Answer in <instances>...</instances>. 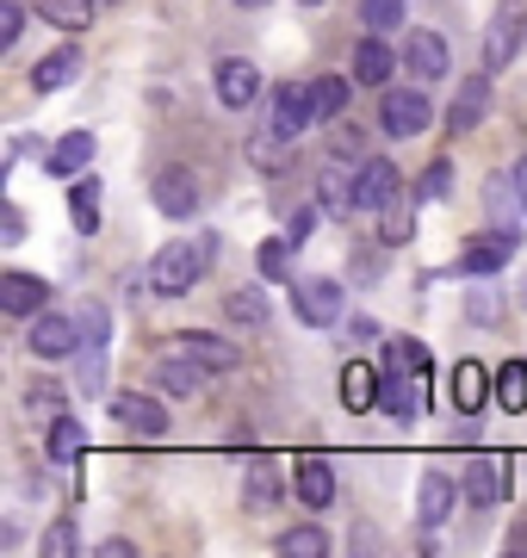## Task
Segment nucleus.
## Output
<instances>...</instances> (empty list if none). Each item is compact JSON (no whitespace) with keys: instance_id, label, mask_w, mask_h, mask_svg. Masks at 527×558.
I'll list each match as a JSON object with an SVG mask.
<instances>
[{"instance_id":"1","label":"nucleus","mask_w":527,"mask_h":558,"mask_svg":"<svg viewBox=\"0 0 527 558\" xmlns=\"http://www.w3.org/2000/svg\"><path fill=\"white\" fill-rule=\"evenodd\" d=\"M211 255H218L211 236H181V242H168V248H156V255H149V292L186 299V292L199 286V274L211 267Z\"/></svg>"},{"instance_id":"2","label":"nucleus","mask_w":527,"mask_h":558,"mask_svg":"<svg viewBox=\"0 0 527 558\" xmlns=\"http://www.w3.org/2000/svg\"><path fill=\"white\" fill-rule=\"evenodd\" d=\"M292 311H298V323H305V329H335V323H342V311H347L342 279H323V274L292 279Z\"/></svg>"},{"instance_id":"3","label":"nucleus","mask_w":527,"mask_h":558,"mask_svg":"<svg viewBox=\"0 0 527 558\" xmlns=\"http://www.w3.org/2000/svg\"><path fill=\"white\" fill-rule=\"evenodd\" d=\"M317 124V100H310V81H285L273 94V119H267V137L273 143H298Z\"/></svg>"},{"instance_id":"4","label":"nucleus","mask_w":527,"mask_h":558,"mask_svg":"<svg viewBox=\"0 0 527 558\" xmlns=\"http://www.w3.org/2000/svg\"><path fill=\"white\" fill-rule=\"evenodd\" d=\"M428 94L422 87H379V124L385 137H422L428 131Z\"/></svg>"},{"instance_id":"5","label":"nucleus","mask_w":527,"mask_h":558,"mask_svg":"<svg viewBox=\"0 0 527 558\" xmlns=\"http://www.w3.org/2000/svg\"><path fill=\"white\" fill-rule=\"evenodd\" d=\"M25 348L38 360H69L82 354V317H62V311H38L25 329Z\"/></svg>"},{"instance_id":"6","label":"nucleus","mask_w":527,"mask_h":558,"mask_svg":"<svg viewBox=\"0 0 527 558\" xmlns=\"http://www.w3.org/2000/svg\"><path fill=\"white\" fill-rule=\"evenodd\" d=\"M112 422L131 428V435H143V440H162L168 428H174L162 391H156V398H149V391H119V398H112Z\"/></svg>"},{"instance_id":"7","label":"nucleus","mask_w":527,"mask_h":558,"mask_svg":"<svg viewBox=\"0 0 527 558\" xmlns=\"http://www.w3.org/2000/svg\"><path fill=\"white\" fill-rule=\"evenodd\" d=\"M149 199H156L162 218H193V211H199V174L181 168V161H168L162 174L149 180Z\"/></svg>"},{"instance_id":"8","label":"nucleus","mask_w":527,"mask_h":558,"mask_svg":"<svg viewBox=\"0 0 527 558\" xmlns=\"http://www.w3.org/2000/svg\"><path fill=\"white\" fill-rule=\"evenodd\" d=\"M508 472H515V459L508 453H478L466 465V502L471 509H497L508 497Z\"/></svg>"},{"instance_id":"9","label":"nucleus","mask_w":527,"mask_h":558,"mask_svg":"<svg viewBox=\"0 0 527 558\" xmlns=\"http://www.w3.org/2000/svg\"><path fill=\"white\" fill-rule=\"evenodd\" d=\"M205 379H211V366H199V360L181 354V348H168V354L149 366V385H156L162 398H193Z\"/></svg>"},{"instance_id":"10","label":"nucleus","mask_w":527,"mask_h":558,"mask_svg":"<svg viewBox=\"0 0 527 558\" xmlns=\"http://www.w3.org/2000/svg\"><path fill=\"white\" fill-rule=\"evenodd\" d=\"M397 161L391 156H360V168H354V193H360V211H385L391 199H397Z\"/></svg>"},{"instance_id":"11","label":"nucleus","mask_w":527,"mask_h":558,"mask_svg":"<svg viewBox=\"0 0 527 558\" xmlns=\"http://www.w3.org/2000/svg\"><path fill=\"white\" fill-rule=\"evenodd\" d=\"M459 497H466V484L446 478L441 465L422 472V484H416V521H422V527H446V515H453V502Z\"/></svg>"},{"instance_id":"12","label":"nucleus","mask_w":527,"mask_h":558,"mask_svg":"<svg viewBox=\"0 0 527 558\" xmlns=\"http://www.w3.org/2000/svg\"><path fill=\"white\" fill-rule=\"evenodd\" d=\"M218 100L230 106V112H248V106L261 100V69L248 57H223L218 62Z\"/></svg>"},{"instance_id":"13","label":"nucleus","mask_w":527,"mask_h":558,"mask_svg":"<svg viewBox=\"0 0 527 558\" xmlns=\"http://www.w3.org/2000/svg\"><path fill=\"white\" fill-rule=\"evenodd\" d=\"M44 304H50V279L25 274V267L0 274V311H7V317H38Z\"/></svg>"},{"instance_id":"14","label":"nucleus","mask_w":527,"mask_h":558,"mask_svg":"<svg viewBox=\"0 0 527 558\" xmlns=\"http://www.w3.org/2000/svg\"><path fill=\"white\" fill-rule=\"evenodd\" d=\"M522 32H527L522 0H503V7H497V20H490V32H485V69H503V62L522 50Z\"/></svg>"},{"instance_id":"15","label":"nucleus","mask_w":527,"mask_h":558,"mask_svg":"<svg viewBox=\"0 0 527 558\" xmlns=\"http://www.w3.org/2000/svg\"><path fill=\"white\" fill-rule=\"evenodd\" d=\"M379 410H385L397 428H409V422H422V379H409V373H391L379 379Z\"/></svg>"},{"instance_id":"16","label":"nucleus","mask_w":527,"mask_h":558,"mask_svg":"<svg viewBox=\"0 0 527 558\" xmlns=\"http://www.w3.org/2000/svg\"><path fill=\"white\" fill-rule=\"evenodd\" d=\"M515 242H522V230H497V236L471 242L466 255H459V274H466V279H490V274H503L508 255H515Z\"/></svg>"},{"instance_id":"17","label":"nucleus","mask_w":527,"mask_h":558,"mask_svg":"<svg viewBox=\"0 0 527 558\" xmlns=\"http://www.w3.org/2000/svg\"><path fill=\"white\" fill-rule=\"evenodd\" d=\"M391 75H397V57H391L385 32H366V38L354 44V81H360V87H391Z\"/></svg>"},{"instance_id":"18","label":"nucleus","mask_w":527,"mask_h":558,"mask_svg":"<svg viewBox=\"0 0 527 558\" xmlns=\"http://www.w3.org/2000/svg\"><path fill=\"white\" fill-rule=\"evenodd\" d=\"M292 490H298L305 509H329V502H335V472H329V459H317V453L298 459V465H292Z\"/></svg>"},{"instance_id":"19","label":"nucleus","mask_w":527,"mask_h":558,"mask_svg":"<svg viewBox=\"0 0 527 558\" xmlns=\"http://www.w3.org/2000/svg\"><path fill=\"white\" fill-rule=\"evenodd\" d=\"M490 391H497V379H490L478 360H459V366H453V410H459V416H478L490 403Z\"/></svg>"},{"instance_id":"20","label":"nucleus","mask_w":527,"mask_h":558,"mask_svg":"<svg viewBox=\"0 0 527 558\" xmlns=\"http://www.w3.org/2000/svg\"><path fill=\"white\" fill-rule=\"evenodd\" d=\"M404 62H409V75L416 81H446V38L441 32H409Z\"/></svg>"},{"instance_id":"21","label":"nucleus","mask_w":527,"mask_h":558,"mask_svg":"<svg viewBox=\"0 0 527 558\" xmlns=\"http://www.w3.org/2000/svg\"><path fill=\"white\" fill-rule=\"evenodd\" d=\"M94 161V131H69V137L50 143V156H44V168H50V180H75Z\"/></svg>"},{"instance_id":"22","label":"nucleus","mask_w":527,"mask_h":558,"mask_svg":"<svg viewBox=\"0 0 527 558\" xmlns=\"http://www.w3.org/2000/svg\"><path fill=\"white\" fill-rule=\"evenodd\" d=\"M485 112H490V81L485 75L459 81V94H453V106H446V131H478Z\"/></svg>"},{"instance_id":"23","label":"nucleus","mask_w":527,"mask_h":558,"mask_svg":"<svg viewBox=\"0 0 527 558\" xmlns=\"http://www.w3.org/2000/svg\"><path fill=\"white\" fill-rule=\"evenodd\" d=\"M75 75H82V50H75V44H57V50L32 69V87H38V94H62Z\"/></svg>"},{"instance_id":"24","label":"nucleus","mask_w":527,"mask_h":558,"mask_svg":"<svg viewBox=\"0 0 527 558\" xmlns=\"http://www.w3.org/2000/svg\"><path fill=\"white\" fill-rule=\"evenodd\" d=\"M174 348H181V354H193L199 366H211V373H236V366H243V348H236V341L199 336V329H193V336H181Z\"/></svg>"},{"instance_id":"25","label":"nucleus","mask_w":527,"mask_h":558,"mask_svg":"<svg viewBox=\"0 0 527 558\" xmlns=\"http://www.w3.org/2000/svg\"><path fill=\"white\" fill-rule=\"evenodd\" d=\"M280 497H285V472L273 465V459H255L248 478H243V502L248 509H273Z\"/></svg>"},{"instance_id":"26","label":"nucleus","mask_w":527,"mask_h":558,"mask_svg":"<svg viewBox=\"0 0 527 558\" xmlns=\"http://www.w3.org/2000/svg\"><path fill=\"white\" fill-rule=\"evenodd\" d=\"M87 447V428L75 416H50V428H44V453L57 459V465H75Z\"/></svg>"},{"instance_id":"27","label":"nucleus","mask_w":527,"mask_h":558,"mask_svg":"<svg viewBox=\"0 0 527 558\" xmlns=\"http://www.w3.org/2000/svg\"><path fill=\"white\" fill-rule=\"evenodd\" d=\"M342 403L360 416V410H379V373L360 366V360H347L342 366Z\"/></svg>"},{"instance_id":"28","label":"nucleus","mask_w":527,"mask_h":558,"mask_svg":"<svg viewBox=\"0 0 527 558\" xmlns=\"http://www.w3.org/2000/svg\"><path fill=\"white\" fill-rule=\"evenodd\" d=\"M385 366H391V373H409V379H422V385H428V373H434L428 348H422V341H409V336H391L385 341Z\"/></svg>"},{"instance_id":"29","label":"nucleus","mask_w":527,"mask_h":558,"mask_svg":"<svg viewBox=\"0 0 527 558\" xmlns=\"http://www.w3.org/2000/svg\"><path fill=\"white\" fill-rule=\"evenodd\" d=\"M69 218H75L82 236L100 230V180H75V193H69Z\"/></svg>"},{"instance_id":"30","label":"nucleus","mask_w":527,"mask_h":558,"mask_svg":"<svg viewBox=\"0 0 527 558\" xmlns=\"http://www.w3.org/2000/svg\"><path fill=\"white\" fill-rule=\"evenodd\" d=\"M223 317L243 323V329H267V292H255V286L230 292V299H223Z\"/></svg>"},{"instance_id":"31","label":"nucleus","mask_w":527,"mask_h":558,"mask_svg":"<svg viewBox=\"0 0 527 558\" xmlns=\"http://www.w3.org/2000/svg\"><path fill=\"white\" fill-rule=\"evenodd\" d=\"M497 403H503L508 416L527 410V360H508L503 373H497Z\"/></svg>"},{"instance_id":"32","label":"nucleus","mask_w":527,"mask_h":558,"mask_svg":"<svg viewBox=\"0 0 527 558\" xmlns=\"http://www.w3.org/2000/svg\"><path fill=\"white\" fill-rule=\"evenodd\" d=\"M347 87H354V81H342V75H317V81H310L317 119H342V112H347Z\"/></svg>"},{"instance_id":"33","label":"nucleus","mask_w":527,"mask_h":558,"mask_svg":"<svg viewBox=\"0 0 527 558\" xmlns=\"http://www.w3.org/2000/svg\"><path fill=\"white\" fill-rule=\"evenodd\" d=\"M38 13L50 25H62V32H87V20H94V0H38Z\"/></svg>"},{"instance_id":"34","label":"nucleus","mask_w":527,"mask_h":558,"mask_svg":"<svg viewBox=\"0 0 527 558\" xmlns=\"http://www.w3.org/2000/svg\"><path fill=\"white\" fill-rule=\"evenodd\" d=\"M280 553L285 558H323L329 553V534H323V527H310V521H305V527H285Z\"/></svg>"},{"instance_id":"35","label":"nucleus","mask_w":527,"mask_h":558,"mask_svg":"<svg viewBox=\"0 0 527 558\" xmlns=\"http://www.w3.org/2000/svg\"><path fill=\"white\" fill-rule=\"evenodd\" d=\"M292 248H298L292 236L261 242V248H255V267H261V279H292Z\"/></svg>"},{"instance_id":"36","label":"nucleus","mask_w":527,"mask_h":558,"mask_svg":"<svg viewBox=\"0 0 527 558\" xmlns=\"http://www.w3.org/2000/svg\"><path fill=\"white\" fill-rule=\"evenodd\" d=\"M323 211H329V218H347V211H360L354 174H323Z\"/></svg>"},{"instance_id":"37","label":"nucleus","mask_w":527,"mask_h":558,"mask_svg":"<svg viewBox=\"0 0 527 558\" xmlns=\"http://www.w3.org/2000/svg\"><path fill=\"white\" fill-rule=\"evenodd\" d=\"M404 13H409V0H360L366 32H397V25H404Z\"/></svg>"},{"instance_id":"38","label":"nucleus","mask_w":527,"mask_h":558,"mask_svg":"<svg viewBox=\"0 0 527 558\" xmlns=\"http://www.w3.org/2000/svg\"><path fill=\"white\" fill-rule=\"evenodd\" d=\"M446 193H453V161H428V168H422V186H416V199H422V205H441L446 199Z\"/></svg>"},{"instance_id":"39","label":"nucleus","mask_w":527,"mask_h":558,"mask_svg":"<svg viewBox=\"0 0 527 558\" xmlns=\"http://www.w3.org/2000/svg\"><path fill=\"white\" fill-rule=\"evenodd\" d=\"M112 341V317L106 304H82V348H106Z\"/></svg>"},{"instance_id":"40","label":"nucleus","mask_w":527,"mask_h":558,"mask_svg":"<svg viewBox=\"0 0 527 558\" xmlns=\"http://www.w3.org/2000/svg\"><path fill=\"white\" fill-rule=\"evenodd\" d=\"M38 553L44 558H69V553H75V521H50L44 539H38Z\"/></svg>"},{"instance_id":"41","label":"nucleus","mask_w":527,"mask_h":558,"mask_svg":"<svg viewBox=\"0 0 527 558\" xmlns=\"http://www.w3.org/2000/svg\"><path fill=\"white\" fill-rule=\"evenodd\" d=\"M25 38V0H0V50Z\"/></svg>"},{"instance_id":"42","label":"nucleus","mask_w":527,"mask_h":558,"mask_svg":"<svg viewBox=\"0 0 527 558\" xmlns=\"http://www.w3.org/2000/svg\"><path fill=\"white\" fill-rule=\"evenodd\" d=\"M106 385V348H82V398H100Z\"/></svg>"},{"instance_id":"43","label":"nucleus","mask_w":527,"mask_h":558,"mask_svg":"<svg viewBox=\"0 0 527 558\" xmlns=\"http://www.w3.org/2000/svg\"><path fill=\"white\" fill-rule=\"evenodd\" d=\"M317 218H323V205H298V211L285 218V236H292V242H310V236H317Z\"/></svg>"},{"instance_id":"44","label":"nucleus","mask_w":527,"mask_h":558,"mask_svg":"<svg viewBox=\"0 0 527 558\" xmlns=\"http://www.w3.org/2000/svg\"><path fill=\"white\" fill-rule=\"evenodd\" d=\"M360 149H366V137H360V131H354V124H342V131L329 137V156H335V161H354V156H360Z\"/></svg>"},{"instance_id":"45","label":"nucleus","mask_w":527,"mask_h":558,"mask_svg":"<svg viewBox=\"0 0 527 558\" xmlns=\"http://www.w3.org/2000/svg\"><path fill=\"white\" fill-rule=\"evenodd\" d=\"M25 410H32V416H62V391L57 385H38V391L25 398Z\"/></svg>"},{"instance_id":"46","label":"nucleus","mask_w":527,"mask_h":558,"mask_svg":"<svg viewBox=\"0 0 527 558\" xmlns=\"http://www.w3.org/2000/svg\"><path fill=\"white\" fill-rule=\"evenodd\" d=\"M0 242H25V211L13 199L0 205Z\"/></svg>"},{"instance_id":"47","label":"nucleus","mask_w":527,"mask_h":558,"mask_svg":"<svg viewBox=\"0 0 527 558\" xmlns=\"http://www.w3.org/2000/svg\"><path fill=\"white\" fill-rule=\"evenodd\" d=\"M497 311H503V299H490V286L478 279V292H471V317L485 323V317H497Z\"/></svg>"},{"instance_id":"48","label":"nucleus","mask_w":527,"mask_h":558,"mask_svg":"<svg viewBox=\"0 0 527 558\" xmlns=\"http://www.w3.org/2000/svg\"><path fill=\"white\" fill-rule=\"evenodd\" d=\"M508 180H515V199H522V211H527V156L508 168Z\"/></svg>"},{"instance_id":"49","label":"nucleus","mask_w":527,"mask_h":558,"mask_svg":"<svg viewBox=\"0 0 527 558\" xmlns=\"http://www.w3.org/2000/svg\"><path fill=\"white\" fill-rule=\"evenodd\" d=\"M508 553L527 558V521H515V534H508Z\"/></svg>"},{"instance_id":"50","label":"nucleus","mask_w":527,"mask_h":558,"mask_svg":"<svg viewBox=\"0 0 527 558\" xmlns=\"http://www.w3.org/2000/svg\"><path fill=\"white\" fill-rule=\"evenodd\" d=\"M236 7H248V13H255V7H267V0H236Z\"/></svg>"},{"instance_id":"51","label":"nucleus","mask_w":527,"mask_h":558,"mask_svg":"<svg viewBox=\"0 0 527 558\" xmlns=\"http://www.w3.org/2000/svg\"><path fill=\"white\" fill-rule=\"evenodd\" d=\"M522 304H527V286H522Z\"/></svg>"},{"instance_id":"52","label":"nucleus","mask_w":527,"mask_h":558,"mask_svg":"<svg viewBox=\"0 0 527 558\" xmlns=\"http://www.w3.org/2000/svg\"><path fill=\"white\" fill-rule=\"evenodd\" d=\"M100 7H112V0H100Z\"/></svg>"},{"instance_id":"53","label":"nucleus","mask_w":527,"mask_h":558,"mask_svg":"<svg viewBox=\"0 0 527 558\" xmlns=\"http://www.w3.org/2000/svg\"><path fill=\"white\" fill-rule=\"evenodd\" d=\"M305 7H317V0H305Z\"/></svg>"}]
</instances>
